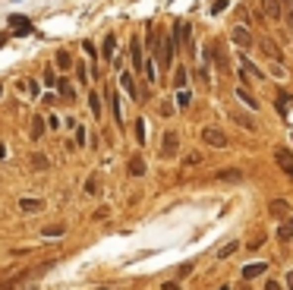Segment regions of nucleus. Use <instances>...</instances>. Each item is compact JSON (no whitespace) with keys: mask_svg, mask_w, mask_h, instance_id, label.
<instances>
[{"mask_svg":"<svg viewBox=\"0 0 293 290\" xmlns=\"http://www.w3.org/2000/svg\"><path fill=\"white\" fill-rule=\"evenodd\" d=\"M174 85H177V89H183V85H186V70H183V66H177V76H174Z\"/></svg>","mask_w":293,"mask_h":290,"instance_id":"a878e982","label":"nucleus"},{"mask_svg":"<svg viewBox=\"0 0 293 290\" xmlns=\"http://www.w3.org/2000/svg\"><path fill=\"white\" fill-rule=\"evenodd\" d=\"M0 158H6V148H3V145H0Z\"/></svg>","mask_w":293,"mask_h":290,"instance_id":"58836bf2","label":"nucleus"},{"mask_svg":"<svg viewBox=\"0 0 293 290\" xmlns=\"http://www.w3.org/2000/svg\"><path fill=\"white\" fill-rule=\"evenodd\" d=\"M136 142H139V145L145 142V123L142 120H136Z\"/></svg>","mask_w":293,"mask_h":290,"instance_id":"cd10ccee","label":"nucleus"},{"mask_svg":"<svg viewBox=\"0 0 293 290\" xmlns=\"http://www.w3.org/2000/svg\"><path fill=\"white\" fill-rule=\"evenodd\" d=\"M45 82H48V89H54V82H57V76H54V70H48V73H45Z\"/></svg>","mask_w":293,"mask_h":290,"instance_id":"2f4dec72","label":"nucleus"},{"mask_svg":"<svg viewBox=\"0 0 293 290\" xmlns=\"http://www.w3.org/2000/svg\"><path fill=\"white\" fill-rule=\"evenodd\" d=\"M6 38H10V35H0V48H3V45H6Z\"/></svg>","mask_w":293,"mask_h":290,"instance_id":"4c0bfd02","label":"nucleus"},{"mask_svg":"<svg viewBox=\"0 0 293 290\" xmlns=\"http://www.w3.org/2000/svg\"><path fill=\"white\" fill-rule=\"evenodd\" d=\"M120 85L126 89V95H129V98H136V101L142 98V95H139V89H136V82H133V73H120Z\"/></svg>","mask_w":293,"mask_h":290,"instance_id":"ddd939ff","label":"nucleus"},{"mask_svg":"<svg viewBox=\"0 0 293 290\" xmlns=\"http://www.w3.org/2000/svg\"><path fill=\"white\" fill-rule=\"evenodd\" d=\"M230 120H234L237 126H243V130H249V133H255V130H258L255 120H252V117H246V114H230Z\"/></svg>","mask_w":293,"mask_h":290,"instance_id":"4468645a","label":"nucleus"},{"mask_svg":"<svg viewBox=\"0 0 293 290\" xmlns=\"http://www.w3.org/2000/svg\"><path fill=\"white\" fill-rule=\"evenodd\" d=\"M133 66H136V70H142V66H145V60H142V45H139V38L133 41Z\"/></svg>","mask_w":293,"mask_h":290,"instance_id":"f3484780","label":"nucleus"},{"mask_svg":"<svg viewBox=\"0 0 293 290\" xmlns=\"http://www.w3.org/2000/svg\"><path fill=\"white\" fill-rule=\"evenodd\" d=\"M202 142L211 145V148H227V136H224L218 126H205V130H202Z\"/></svg>","mask_w":293,"mask_h":290,"instance_id":"f03ea898","label":"nucleus"},{"mask_svg":"<svg viewBox=\"0 0 293 290\" xmlns=\"http://www.w3.org/2000/svg\"><path fill=\"white\" fill-rule=\"evenodd\" d=\"M287 287L293 290V268H290V275H287Z\"/></svg>","mask_w":293,"mask_h":290,"instance_id":"c9c22d12","label":"nucleus"},{"mask_svg":"<svg viewBox=\"0 0 293 290\" xmlns=\"http://www.w3.org/2000/svg\"><path fill=\"white\" fill-rule=\"evenodd\" d=\"M177 101H180V107H186L193 98H189V92H180V98H177Z\"/></svg>","mask_w":293,"mask_h":290,"instance_id":"473e14b6","label":"nucleus"},{"mask_svg":"<svg viewBox=\"0 0 293 290\" xmlns=\"http://www.w3.org/2000/svg\"><path fill=\"white\" fill-rule=\"evenodd\" d=\"M174 41H177V45L193 48V29H189V22H183V19H180V22L174 25Z\"/></svg>","mask_w":293,"mask_h":290,"instance_id":"20e7f679","label":"nucleus"},{"mask_svg":"<svg viewBox=\"0 0 293 290\" xmlns=\"http://www.w3.org/2000/svg\"><path fill=\"white\" fill-rule=\"evenodd\" d=\"M240 249V240H230V243H224L221 249H218V262H224V259H230V255H234Z\"/></svg>","mask_w":293,"mask_h":290,"instance_id":"dca6fc26","label":"nucleus"},{"mask_svg":"<svg viewBox=\"0 0 293 290\" xmlns=\"http://www.w3.org/2000/svg\"><path fill=\"white\" fill-rule=\"evenodd\" d=\"M265 290H281V284H278V281H268V284H265Z\"/></svg>","mask_w":293,"mask_h":290,"instance_id":"f704fd0d","label":"nucleus"},{"mask_svg":"<svg viewBox=\"0 0 293 290\" xmlns=\"http://www.w3.org/2000/svg\"><path fill=\"white\" fill-rule=\"evenodd\" d=\"M177 148H180V136L177 133H167L164 142H161V155L170 158V155H177Z\"/></svg>","mask_w":293,"mask_h":290,"instance_id":"9b49d317","label":"nucleus"},{"mask_svg":"<svg viewBox=\"0 0 293 290\" xmlns=\"http://www.w3.org/2000/svg\"><path fill=\"white\" fill-rule=\"evenodd\" d=\"M32 164H35V170H48V158L45 155H35V158H32Z\"/></svg>","mask_w":293,"mask_h":290,"instance_id":"c85d7f7f","label":"nucleus"},{"mask_svg":"<svg viewBox=\"0 0 293 290\" xmlns=\"http://www.w3.org/2000/svg\"><path fill=\"white\" fill-rule=\"evenodd\" d=\"M258 48H262V54H265V57H268V60H271V63H284V57H281V50H278V45H274V41H271V38H262V41H258Z\"/></svg>","mask_w":293,"mask_h":290,"instance_id":"1a4fd4ad","label":"nucleus"},{"mask_svg":"<svg viewBox=\"0 0 293 290\" xmlns=\"http://www.w3.org/2000/svg\"><path fill=\"white\" fill-rule=\"evenodd\" d=\"M199 161H202V155H199V151H189V155H186V164H189V167H195Z\"/></svg>","mask_w":293,"mask_h":290,"instance_id":"7c9ffc66","label":"nucleus"},{"mask_svg":"<svg viewBox=\"0 0 293 290\" xmlns=\"http://www.w3.org/2000/svg\"><path fill=\"white\" fill-rule=\"evenodd\" d=\"M268 215H274V218H290V202H287V199H271V202H268Z\"/></svg>","mask_w":293,"mask_h":290,"instance_id":"9d476101","label":"nucleus"},{"mask_svg":"<svg viewBox=\"0 0 293 290\" xmlns=\"http://www.w3.org/2000/svg\"><path fill=\"white\" fill-rule=\"evenodd\" d=\"M278 237L281 240H293V218H284V224L278 230Z\"/></svg>","mask_w":293,"mask_h":290,"instance_id":"a211bd4d","label":"nucleus"},{"mask_svg":"<svg viewBox=\"0 0 293 290\" xmlns=\"http://www.w3.org/2000/svg\"><path fill=\"white\" fill-rule=\"evenodd\" d=\"M265 271H268V262H249V265L243 268V278L252 281V278H258V275H265Z\"/></svg>","mask_w":293,"mask_h":290,"instance_id":"f8f14e48","label":"nucleus"},{"mask_svg":"<svg viewBox=\"0 0 293 290\" xmlns=\"http://www.w3.org/2000/svg\"><path fill=\"white\" fill-rule=\"evenodd\" d=\"M89 104H92V110H95V117H101V101H98V95H89Z\"/></svg>","mask_w":293,"mask_h":290,"instance_id":"bb28decb","label":"nucleus"},{"mask_svg":"<svg viewBox=\"0 0 293 290\" xmlns=\"http://www.w3.org/2000/svg\"><path fill=\"white\" fill-rule=\"evenodd\" d=\"M274 161L281 164L284 174L293 177V151H290V148H274Z\"/></svg>","mask_w":293,"mask_h":290,"instance_id":"0eeeda50","label":"nucleus"},{"mask_svg":"<svg viewBox=\"0 0 293 290\" xmlns=\"http://www.w3.org/2000/svg\"><path fill=\"white\" fill-rule=\"evenodd\" d=\"M218 180H224V183H240V180H243V170H237V167L221 170V174H218Z\"/></svg>","mask_w":293,"mask_h":290,"instance_id":"2eb2a0df","label":"nucleus"},{"mask_svg":"<svg viewBox=\"0 0 293 290\" xmlns=\"http://www.w3.org/2000/svg\"><path fill=\"white\" fill-rule=\"evenodd\" d=\"M63 224H50V227H45V237H63Z\"/></svg>","mask_w":293,"mask_h":290,"instance_id":"393cba45","label":"nucleus"},{"mask_svg":"<svg viewBox=\"0 0 293 290\" xmlns=\"http://www.w3.org/2000/svg\"><path fill=\"white\" fill-rule=\"evenodd\" d=\"M41 133H45V120L35 117V120H32V139H41Z\"/></svg>","mask_w":293,"mask_h":290,"instance_id":"5701e85b","label":"nucleus"},{"mask_svg":"<svg viewBox=\"0 0 293 290\" xmlns=\"http://www.w3.org/2000/svg\"><path fill=\"white\" fill-rule=\"evenodd\" d=\"M161 290H180V284H177V281H167V284L161 287Z\"/></svg>","mask_w":293,"mask_h":290,"instance_id":"72a5a7b5","label":"nucleus"},{"mask_svg":"<svg viewBox=\"0 0 293 290\" xmlns=\"http://www.w3.org/2000/svg\"><path fill=\"white\" fill-rule=\"evenodd\" d=\"M129 174H133V177H142V174H145V161H142V158H129Z\"/></svg>","mask_w":293,"mask_h":290,"instance_id":"aec40b11","label":"nucleus"},{"mask_svg":"<svg viewBox=\"0 0 293 290\" xmlns=\"http://www.w3.org/2000/svg\"><path fill=\"white\" fill-rule=\"evenodd\" d=\"M287 19H290V29H293V3H290V13H287Z\"/></svg>","mask_w":293,"mask_h":290,"instance_id":"e433bc0d","label":"nucleus"},{"mask_svg":"<svg viewBox=\"0 0 293 290\" xmlns=\"http://www.w3.org/2000/svg\"><path fill=\"white\" fill-rule=\"evenodd\" d=\"M230 41H234L237 48H249L252 45V35H249L246 25H234V29H230Z\"/></svg>","mask_w":293,"mask_h":290,"instance_id":"423d86ee","label":"nucleus"},{"mask_svg":"<svg viewBox=\"0 0 293 290\" xmlns=\"http://www.w3.org/2000/svg\"><path fill=\"white\" fill-rule=\"evenodd\" d=\"M57 66H60V70H70V66H73V57L66 54V50H60V54H57Z\"/></svg>","mask_w":293,"mask_h":290,"instance_id":"412c9836","label":"nucleus"},{"mask_svg":"<svg viewBox=\"0 0 293 290\" xmlns=\"http://www.w3.org/2000/svg\"><path fill=\"white\" fill-rule=\"evenodd\" d=\"M142 70H145V76H148V82H154V79H158V70H154V60H145V66H142Z\"/></svg>","mask_w":293,"mask_h":290,"instance_id":"b1692460","label":"nucleus"},{"mask_svg":"<svg viewBox=\"0 0 293 290\" xmlns=\"http://www.w3.org/2000/svg\"><path fill=\"white\" fill-rule=\"evenodd\" d=\"M258 3H262V13L268 19H281L284 16V0H258Z\"/></svg>","mask_w":293,"mask_h":290,"instance_id":"6e6552de","label":"nucleus"},{"mask_svg":"<svg viewBox=\"0 0 293 290\" xmlns=\"http://www.w3.org/2000/svg\"><path fill=\"white\" fill-rule=\"evenodd\" d=\"M174 45H177V41H174V35H158V60H161V66H170V63H174Z\"/></svg>","mask_w":293,"mask_h":290,"instance_id":"f257e3e1","label":"nucleus"},{"mask_svg":"<svg viewBox=\"0 0 293 290\" xmlns=\"http://www.w3.org/2000/svg\"><path fill=\"white\" fill-rule=\"evenodd\" d=\"M234 95H237L240 101H243V104H246L249 110H258V98L252 95V92H249V85H246V82H240V85H237V89H234Z\"/></svg>","mask_w":293,"mask_h":290,"instance_id":"39448f33","label":"nucleus"},{"mask_svg":"<svg viewBox=\"0 0 293 290\" xmlns=\"http://www.w3.org/2000/svg\"><path fill=\"white\" fill-rule=\"evenodd\" d=\"M19 208H22V211H41V202H38V199H22Z\"/></svg>","mask_w":293,"mask_h":290,"instance_id":"4be33fe9","label":"nucleus"},{"mask_svg":"<svg viewBox=\"0 0 293 290\" xmlns=\"http://www.w3.org/2000/svg\"><path fill=\"white\" fill-rule=\"evenodd\" d=\"M85 193H89V195L98 193V177H89V183H85Z\"/></svg>","mask_w":293,"mask_h":290,"instance_id":"c756f323","label":"nucleus"},{"mask_svg":"<svg viewBox=\"0 0 293 290\" xmlns=\"http://www.w3.org/2000/svg\"><path fill=\"white\" fill-rule=\"evenodd\" d=\"M114 50H117V35L104 38V60H114Z\"/></svg>","mask_w":293,"mask_h":290,"instance_id":"6ab92c4d","label":"nucleus"},{"mask_svg":"<svg viewBox=\"0 0 293 290\" xmlns=\"http://www.w3.org/2000/svg\"><path fill=\"white\" fill-rule=\"evenodd\" d=\"M10 32H13V35H19V38H25V35H32V22L25 19L22 13H13L10 16Z\"/></svg>","mask_w":293,"mask_h":290,"instance_id":"7ed1b4c3","label":"nucleus"}]
</instances>
